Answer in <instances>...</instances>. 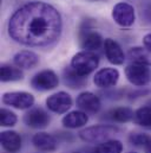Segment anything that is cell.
<instances>
[{"mask_svg":"<svg viewBox=\"0 0 151 153\" xmlns=\"http://www.w3.org/2000/svg\"><path fill=\"white\" fill-rule=\"evenodd\" d=\"M60 13L50 4L32 1L18 8L8 22V35L26 46H47L62 33Z\"/></svg>","mask_w":151,"mask_h":153,"instance_id":"obj_1","label":"cell"},{"mask_svg":"<svg viewBox=\"0 0 151 153\" xmlns=\"http://www.w3.org/2000/svg\"><path fill=\"white\" fill-rule=\"evenodd\" d=\"M118 132L119 129L112 125H97V126H91L83 129L79 133V137L85 143L102 144L109 140V138H111Z\"/></svg>","mask_w":151,"mask_h":153,"instance_id":"obj_2","label":"cell"},{"mask_svg":"<svg viewBox=\"0 0 151 153\" xmlns=\"http://www.w3.org/2000/svg\"><path fill=\"white\" fill-rule=\"evenodd\" d=\"M99 64V57L91 51H80L76 53L71 61V67L78 74L87 76Z\"/></svg>","mask_w":151,"mask_h":153,"instance_id":"obj_3","label":"cell"},{"mask_svg":"<svg viewBox=\"0 0 151 153\" xmlns=\"http://www.w3.org/2000/svg\"><path fill=\"white\" fill-rule=\"evenodd\" d=\"M125 76L130 83L137 87H144L151 81V70L149 65L131 63L125 68Z\"/></svg>","mask_w":151,"mask_h":153,"instance_id":"obj_4","label":"cell"},{"mask_svg":"<svg viewBox=\"0 0 151 153\" xmlns=\"http://www.w3.org/2000/svg\"><path fill=\"white\" fill-rule=\"evenodd\" d=\"M2 102L17 109H29L34 103V96L26 91H10L2 95Z\"/></svg>","mask_w":151,"mask_h":153,"instance_id":"obj_5","label":"cell"},{"mask_svg":"<svg viewBox=\"0 0 151 153\" xmlns=\"http://www.w3.org/2000/svg\"><path fill=\"white\" fill-rule=\"evenodd\" d=\"M113 20L122 27H130L136 19L135 8L128 2H118L112 8Z\"/></svg>","mask_w":151,"mask_h":153,"instance_id":"obj_6","label":"cell"},{"mask_svg":"<svg viewBox=\"0 0 151 153\" xmlns=\"http://www.w3.org/2000/svg\"><path fill=\"white\" fill-rule=\"evenodd\" d=\"M58 84H59V78L57 74L53 70H48V69L36 74L31 79V85L36 90L40 91L52 90L56 87H58Z\"/></svg>","mask_w":151,"mask_h":153,"instance_id":"obj_7","label":"cell"},{"mask_svg":"<svg viewBox=\"0 0 151 153\" xmlns=\"http://www.w3.org/2000/svg\"><path fill=\"white\" fill-rule=\"evenodd\" d=\"M47 108L56 114H64L72 107V99L65 91H58L46 99Z\"/></svg>","mask_w":151,"mask_h":153,"instance_id":"obj_8","label":"cell"},{"mask_svg":"<svg viewBox=\"0 0 151 153\" xmlns=\"http://www.w3.org/2000/svg\"><path fill=\"white\" fill-rule=\"evenodd\" d=\"M76 102H77V106L79 109H81L83 112L89 113V114L98 113L102 107L99 97L91 91H84V93L79 94Z\"/></svg>","mask_w":151,"mask_h":153,"instance_id":"obj_9","label":"cell"},{"mask_svg":"<svg viewBox=\"0 0 151 153\" xmlns=\"http://www.w3.org/2000/svg\"><path fill=\"white\" fill-rule=\"evenodd\" d=\"M119 79V71L114 68H104L96 73L93 82L99 88H111L117 84Z\"/></svg>","mask_w":151,"mask_h":153,"instance_id":"obj_10","label":"cell"},{"mask_svg":"<svg viewBox=\"0 0 151 153\" xmlns=\"http://www.w3.org/2000/svg\"><path fill=\"white\" fill-rule=\"evenodd\" d=\"M24 121L31 128H45L50 123V115L43 108H32L25 114Z\"/></svg>","mask_w":151,"mask_h":153,"instance_id":"obj_11","label":"cell"},{"mask_svg":"<svg viewBox=\"0 0 151 153\" xmlns=\"http://www.w3.org/2000/svg\"><path fill=\"white\" fill-rule=\"evenodd\" d=\"M104 52L110 63L114 65H120L125 61V53L122 50L120 45L111 38L105 39L104 42Z\"/></svg>","mask_w":151,"mask_h":153,"instance_id":"obj_12","label":"cell"},{"mask_svg":"<svg viewBox=\"0 0 151 153\" xmlns=\"http://www.w3.org/2000/svg\"><path fill=\"white\" fill-rule=\"evenodd\" d=\"M32 143L36 149L43 152H53L58 147L57 139L53 135L45 132H39L37 134H34Z\"/></svg>","mask_w":151,"mask_h":153,"instance_id":"obj_13","label":"cell"},{"mask_svg":"<svg viewBox=\"0 0 151 153\" xmlns=\"http://www.w3.org/2000/svg\"><path fill=\"white\" fill-rule=\"evenodd\" d=\"M1 146L8 153H15L21 149V138L14 131H4L0 135Z\"/></svg>","mask_w":151,"mask_h":153,"instance_id":"obj_14","label":"cell"},{"mask_svg":"<svg viewBox=\"0 0 151 153\" xmlns=\"http://www.w3.org/2000/svg\"><path fill=\"white\" fill-rule=\"evenodd\" d=\"M13 63L21 69H33L39 63V57L33 51L23 50L14 55Z\"/></svg>","mask_w":151,"mask_h":153,"instance_id":"obj_15","label":"cell"},{"mask_svg":"<svg viewBox=\"0 0 151 153\" xmlns=\"http://www.w3.org/2000/svg\"><path fill=\"white\" fill-rule=\"evenodd\" d=\"M89 121V117L83 111H73L65 115L62 120L63 125L66 128H80L85 126Z\"/></svg>","mask_w":151,"mask_h":153,"instance_id":"obj_16","label":"cell"},{"mask_svg":"<svg viewBox=\"0 0 151 153\" xmlns=\"http://www.w3.org/2000/svg\"><path fill=\"white\" fill-rule=\"evenodd\" d=\"M63 77H64V82L67 87L72 88V89H79L83 88L86 83H87V78L86 76H83L80 74H78L76 70L72 69V67H67L64 69L63 71Z\"/></svg>","mask_w":151,"mask_h":153,"instance_id":"obj_17","label":"cell"},{"mask_svg":"<svg viewBox=\"0 0 151 153\" xmlns=\"http://www.w3.org/2000/svg\"><path fill=\"white\" fill-rule=\"evenodd\" d=\"M102 45H104L102 36L96 32V31H87L84 33L83 38H81V46L84 49V51H96L98 50Z\"/></svg>","mask_w":151,"mask_h":153,"instance_id":"obj_18","label":"cell"},{"mask_svg":"<svg viewBox=\"0 0 151 153\" xmlns=\"http://www.w3.org/2000/svg\"><path fill=\"white\" fill-rule=\"evenodd\" d=\"M129 57L132 61V63H138V64H145L150 65L151 64V56L150 51L145 48L136 46L130 49L129 51Z\"/></svg>","mask_w":151,"mask_h":153,"instance_id":"obj_19","label":"cell"},{"mask_svg":"<svg viewBox=\"0 0 151 153\" xmlns=\"http://www.w3.org/2000/svg\"><path fill=\"white\" fill-rule=\"evenodd\" d=\"M108 117L116 122H129L135 117V113L132 109L128 107H117L108 113Z\"/></svg>","mask_w":151,"mask_h":153,"instance_id":"obj_20","label":"cell"},{"mask_svg":"<svg viewBox=\"0 0 151 153\" xmlns=\"http://www.w3.org/2000/svg\"><path fill=\"white\" fill-rule=\"evenodd\" d=\"M24 74L19 68L11 67L8 64H2L0 68V79L2 82H11V81H19L23 79Z\"/></svg>","mask_w":151,"mask_h":153,"instance_id":"obj_21","label":"cell"},{"mask_svg":"<svg viewBox=\"0 0 151 153\" xmlns=\"http://www.w3.org/2000/svg\"><path fill=\"white\" fill-rule=\"evenodd\" d=\"M123 144L119 140H106L99 144L96 149L95 153H122Z\"/></svg>","mask_w":151,"mask_h":153,"instance_id":"obj_22","label":"cell"},{"mask_svg":"<svg viewBox=\"0 0 151 153\" xmlns=\"http://www.w3.org/2000/svg\"><path fill=\"white\" fill-rule=\"evenodd\" d=\"M135 122L142 127L151 128V107H142L135 112Z\"/></svg>","mask_w":151,"mask_h":153,"instance_id":"obj_23","label":"cell"},{"mask_svg":"<svg viewBox=\"0 0 151 153\" xmlns=\"http://www.w3.org/2000/svg\"><path fill=\"white\" fill-rule=\"evenodd\" d=\"M0 120H1V126L4 127H12L18 121L17 115L6 108H2L0 111Z\"/></svg>","mask_w":151,"mask_h":153,"instance_id":"obj_24","label":"cell"},{"mask_svg":"<svg viewBox=\"0 0 151 153\" xmlns=\"http://www.w3.org/2000/svg\"><path fill=\"white\" fill-rule=\"evenodd\" d=\"M150 139L151 137H149L148 134H144V133H132L129 137V140L132 145L138 146V147H143V149L150 141Z\"/></svg>","mask_w":151,"mask_h":153,"instance_id":"obj_25","label":"cell"},{"mask_svg":"<svg viewBox=\"0 0 151 153\" xmlns=\"http://www.w3.org/2000/svg\"><path fill=\"white\" fill-rule=\"evenodd\" d=\"M141 18L145 24H151V2L143 5L141 11Z\"/></svg>","mask_w":151,"mask_h":153,"instance_id":"obj_26","label":"cell"},{"mask_svg":"<svg viewBox=\"0 0 151 153\" xmlns=\"http://www.w3.org/2000/svg\"><path fill=\"white\" fill-rule=\"evenodd\" d=\"M143 44H144L145 49H148L151 52V33H148V35L143 38Z\"/></svg>","mask_w":151,"mask_h":153,"instance_id":"obj_27","label":"cell"},{"mask_svg":"<svg viewBox=\"0 0 151 153\" xmlns=\"http://www.w3.org/2000/svg\"><path fill=\"white\" fill-rule=\"evenodd\" d=\"M144 152L145 153H151V139H150V141L145 145V147H144Z\"/></svg>","mask_w":151,"mask_h":153,"instance_id":"obj_28","label":"cell"},{"mask_svg":"<svg viewBox=\"0 0 151 153\" xmlns=\"http://www.w3.org/2000/svg\"><path fill=\"white\" fill-rule=\"evenodd\" d=\"M91 1H98V0H91Z\"/></svg>","mask_w":151,"mask_h":153,"instance_id":"obj_29","label":"cell"},{"mask_svg":"<svg viewBox=\"0 0 151 153\" xmlns=\"http://www.w3.org/2000/svg\"><path fill=\"white\" fill-rule=\"evenodd\" d=\"M129 153H136V152H129Z\"/></svg>","mask_w":151,"mask_h":153,"instance_id":"obj_30","label":"cell"},{"mask_svg":"<svg viewBox=\"0 0 151 153\" xmlns=\"http://www.w3.org/2000/svg\"><path fill=\"white\" fill-rule=\"evenodd\" d=\"M75 153H77V152H75Z\"/></svg>","mask_w":151,"mask_h":153,"instance_id":"obj_31","label":"cell"}]
</instances>
